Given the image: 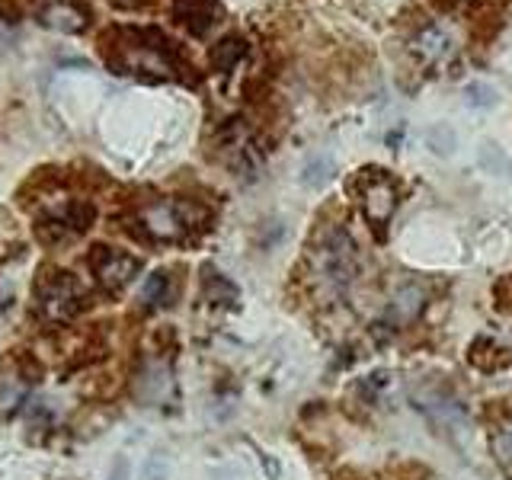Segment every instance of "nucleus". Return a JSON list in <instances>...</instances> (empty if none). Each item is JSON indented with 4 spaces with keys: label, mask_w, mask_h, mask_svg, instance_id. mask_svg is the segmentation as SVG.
<instances>
[{
    "label": "nucleus",
    "mask_w": 512,
    "mask_h": 480,
    "mask_svg": "<svg viewBox=\"0 0 512 480\" xmlns=\"http://www.w3.org/2000/svg\"><path fill=\"white\" fill-rule=\"evenodd\" d=\"M311 266H314V279L320 288L343 292V288L356 279V269H359V253H356V244H352V237L343 228L320 234V240L311 250Z\"/></svg>",
    "instance_id": "obj_1"
},
{
    "label": "nucleus",
    "mask_w": 512,
    "mask_h": 480,
    "mask_svg": "<svg viewBox=\"0 0 512 480\" xmlns=\"http://www.w3.org/2000/svg\"><path fill=\"white\" fill-rule=\"evenodd\" d=\"M202 218H205L202 208L189 202H154L141 212L144 231L157 240H180L192 228H199Z\"/></svg>",
    "instance_id": "obj_2"
},
{
    "label": "nucleus",
    "mask_w": 512,
    "mask_h": 480,
    "mask_svg": "<svg viewBox=\"0 0 512 480\" xmlns=\"http://www.w3.org/2000/svg\"><path fill=\"white\" fill-rule=\"evenodd\" d=\"M36 295L45 320H68L80 308V285L71 272H45Z\"/></svg>",
    "instance_id": "obj_3"
},
{
    "label": "nucleus",
    "mask_w": 512,
    "mask_h": 480,
    "mask_svg": "<svg viewBox=\"0 0 512 480\" xmlns=\"http://www.w3.org/2000/svg\"><path fill=\"white\" fill-rule=\"evenodd\" d=\"M362 208L375 228L391 221L397 208V186L391 176H384L381 170H362Z\"/></svg>",
    "instance_id": "obj_4"
},
{
    "label": "nucleus",
    "mask_w": 512,
    "mask_h": 480,
    "mask_svg": "<svg viewBox=\"0 0 512 480\" xmlns=\"http://www.w3.org/2000/svg\"><path fill=\"white\" fill-rule=\"evenodd\" d=\"M93 269H96V279H100L109 292H119V288H125L138 276L141 263L135 260V256H128V253L109 250V247H96Z\"/></svg>",
    "instance_id": "obj_5"
},
{
    "label": "nucleus",
    "mask_w": 512,
    "mask_h": 480,
    "mask_svg": "<svg viewBox=\"0 0 512 480\" xmlns=\"http://www.w3.org/2000/svg\"><path fill=\"white\" fill-rule=\"evenodd\" d=\"M423 301H426V292H423L420 285H413V282L410 285H400L397 295L388 304V324L394 330L413 324V320L420 317V311H423Z\"/></svg>",
    "instance_id": "obj_6"
},
{
    "label": "nucleus",
    "mask_w": 512,
    "mask_h": 480,
    "mask_svg": "<svg viewBox=\"0 0 512 480\" xmlns=\"http://www.w3.org/2000/svg\"><path fill=\"white\" fill-rule=\"evenodd\" d=\"M176 16L192 36H205L218 23L221 10L215 0H176Z\"/></svg>",
    "instance_id": "obj_7"
},
{
    "label": "nucleus",
    "mask_w": 512,
    "mask_h": 480,
    "mask_svg": "<svg viewBox=\"0 0 512 480\" xmlns=\"http://www.w3.org/2000/svg\"><path fill=\"white\" fill-rule=\"evenodd\" d=\"M413 52L420 55L426 64H439L442 58L452 55V36H448L442 26H426V29L416 32Z\"/></svg>",
    "instance_id": "obj_8"
},
{
    "label": "nucleus",
    "mask_w": 512,
    "mask_h": 480,
    "mask_svg": "<svg viewBox=\"0 0 512 480\" xmlns=\"http://www.w3.org/2000/svg\"><path fill=\"white\" fill-rule=\"evenodd\" d=\"M247 55V42L244 39H237V36H228V39H221L215 48H212V64L218 71L228 74L231 68H237V61Z\"/></svg>",
    "instance_id": "obj_9"
},
{
    "label": "nucleus",
    "mask_w": 512,
    "mask_h": 480,
    "mask_svg": "<svg viewBox=\"0 0 512 480\" xmlns=\"http://www.w3.org/2000/svg\"><path fill=\"white\" fill-rule=\"evenodd\" d=\"M333 173H336L333 157L330 154H314V157H308V164H304V170H301V183L311 186V189H320L324 183L333 180Z\"/></svg>",
    "instance_id": "obj_10"
},
{
    "label": "nucleus",
    "mask_w": 512,
    "mask_h": 480,
    "mask_svg": "<svg viewBox=\"0 0 512 480\" xmlns=\"http://www.w3.org/2000/svg\"><path fill=\"white\" fill-rule=\"evenodd\" d=\"M42 20L52 26V29H61V32H80L84 29V13L71 4H55L42 13Z\"/></svg>",
    "instance_id": "obj_11"
},
{
    "label": "nucleus",
    "mask_w": 512,
    "mask_h": 480,
    "mask_svg": "<svg viewBox=\"0 0 512 480\" xmlns=\"http://www.w3.org/2000/svg\"><path fill=\"white\" fill-rule=\"evenodd\" d=\"M205 295H208V301H215V304H234L237 301V285L231 279H224L221 272L208 269V276H205Z\"/></svg>",
    "instance_id": "obj_12"
},
{
    "label": "nucleus",
    "mask_w": 512,
    "mask_h": 480,
    "mask_svg": "<svg viewBox=\"0 0 512 480\" xmlns=\"http://www.w3.org/2000/svg\"><path fill=\"white\" fill-rule=\"evenodd\" d=\"M493 455H496V461L503 464V471L512 477V416L509 420L496 429V436H493Z\"/></svg>",
    "instance_id": "obj_13"
},
{
    "label": "nucleus",
    "mask_w": 512,
    "mask_h": 480,
    "mask_svg": "<svg viewBox=\"0 0 512 480\" xmlns=\"http://www.w3.org/2000/svg\"><path fill=\"white\" fill-rule=\"evenodd\" d=\"M496 100H500V93H496L490 84H484V80H471V84L464 87V103L474 109H490V106H496Z\"/></svg>",
    "instance_id": "obj_14"
},
{
    "label": "nucleus",
    "mask_w": 512,
    "mask_h": 480,
    "mask_svg": "<svg viewBox=\"0 0 512 480\" xmlns=\"http://www.w3.org/2000/svg\"><path fill=\"white\" fill-rule=\"evenodd\" d=\"M167 272H154V276H148V282H144L141 288V304L144 308H154V304H160L167 298Z\"/></svg>",
    "instance_id": "obj_15"
},
{
    "label": "nucleus",
    "mask_w": 512,
    "mask_h": 480,
    "mask_svg": "<svg viewBox=\"0 0 512 480\" xmlns=\"http://www.w3.org/2000/svg\"><path fill=\"white\" fill-rule=\"evenodd\" d=\"M429 148L436 151V154H452L455 151V132L448 125H436V128H429Z\"/></svg>",
    "instance_id": "obj_16"
}]
</instances>
